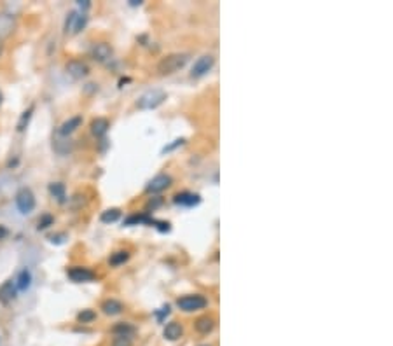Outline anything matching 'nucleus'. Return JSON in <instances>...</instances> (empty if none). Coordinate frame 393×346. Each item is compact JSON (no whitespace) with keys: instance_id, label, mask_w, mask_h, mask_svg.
Wrapping results in <instances>:
<instances>
[{"instance_id":"nucleus-18","label":"nucleus","mask_w":393,"mask_h":346,"mask_svg":"<svg viewBox=\"0 0 393 346\" xmlns=\"http://www.w3.org/2000/svg\"><path fill=\"white\" fill-rule=\"evenodd\" d=\"M163 336L168 341H178L184 336V327L178 322H170V324H166L165 330H163Z\"/></svg>"},{"instance_id":"nucleus-36","label":"nucleus","mask_w":393,"mask_h":346,"mask_svg":"<svg viewBox=\"0 0 393 346\" xmlns=\"http://www.w3.org/2000/svg\"><path fill=\"white\" fill-rule=\"evenodd\" d=\"M2 98H4L2 96V91H0V105H2Z\"/></svg>"},{"instance_id":"nucleus-23","label":"nucleus","mask_w":393,"mask_h":346,"mask_svg":"<svg viewBox=\"0 0 393 346\" xmlns=\"http://www.w3.org/2000/svg\"><path fill=\"white\" fill-rule=\"evenodd\" d=\"M129 256H131L129 250H116L114 254H110L109 264L110 266H121V264H124V262H128Z\"/></svg>"},{"instance_id":"nucleus-13","label":"nucleus","mask_w":393,"mask_h":346,"mask_svg":"<svg viewBox=\"0 0 393 346\" xmlns=\"http://www.w3.org/2000/svg\"><path fill=\"white\" fill-rule=\"evenodd\" d=\"M173 203L180 205V207L192 208V207H198V205L201 203V197H200V194H194V192L182 191V192H178V194L173 196Z\"/></svg>"},{"instance_id":"nucleus-12","label":"nucleus","mask_w":393,"mask_h":346,"mask_svg":"<svg viewBox=\"0 0 393 346\" xmlns=\"http://www.w3.org/2000/svg\"><path fill=\"white\" fill-rule=\"evenodd\" d=\"M18 298V288L14 285L13 280H6L2 285H0V304L2 306H7Z\"/></svg>"},{"instance_id":"nucleus-2","label":"nucleus","mask_w":393,"mask_h":346,"mask_svg":"<svg viewBox=\"0 0 393 346\" xmlns=\"http://www.w3.org/2000/svg\"><path fill=\"white\" fill-rule=\"evenodd\" d=\"M166 100V93L163 89H151L145 91L142 96L136 100V107L140 110H154L163 105Z\"/></svg>"},{"instance_id":"nucleus-24","label":"nucleus","mask_w":393,"mask_h":346,"mask_svg":"<svg viewBox=\"0 0 393 346\" xmlns=\"http://www.w3.org/2000/svg\"><path fill=\"white\" fill-rule=\"evenodd\" d=\"M121 215H123L121 208H109V210H105L104 214L100 215V220L104 224H112V222H117V220L121 219Z\"/></svg>"},{"instance_id":"nucleus-3","label":"nucleus","mask_w":393,"mask_h":346,"mask_svg":"<svg viewBox=\"0 0 393 346\" xmlns=\"http://www.w3.org/2000/svg\"><path fill=\"white\" fill-rule=\"evenodd\" d=\"M177 306L185 313H194V311L205 310L208 306V299L201 294H187L177 299Z\"/></svg>"},{"instance_id":"nucleus-27","label":"nucleus","mask_w":393,"mask_h":346,"mask_svg":"<svg viewBox=\"0 0 393 346\" xmlns=\"http://www.w3.org/2000/svg\"><path fill=\"white\" fill-rule=\"evenodd\" d=\"M53 224H55V217L53 215H49V214H44L39 219V224H37V229L39 231H44V229H47V227H51Z\"/></svg>"},{"instance_id":"nucleus-7","label":"nucleus","mask_w":393,"mask_h":346,"mask_svg":"<svg viewBox=\"0 0 393 346\" xmlns=\"http://www.w3.org/2000/svg\"><path fill=\"white\" fill-rule=\"evenodd\" d=\"M89 55H91V58H93L96 63H102V65H105V63H109L110 60H112L114 49H112V45H110L109 42H96V44H93Z\"/></svg>"},{"instance_id":"nucleus-9","label":"nucleus","mask_w":393,"mask_h":346,"mask_svg":"<svg viewBox=\"0 0 393 346\" xmlns=\"http://www.w3.org/2000/svg\"><path fill=\"white\" fill-rule=\"evenodd\" d=\"M213 65H215V58H213L212 55H203L201 58H198L196 62H194L192 68H190V75L196 79L203 77V75H207L208 72L212 70Z\"/></svg>"},{"instance_id":"nucleus-21","label":"nucleus","mask_w":393,"mask_h":346,"mask_svg":"<svg viewBox=\"0 0 393 346\" xmlns=\"http://www.w3.org/2000/svg\"><path fill=\"white\" fill-rule=\"evenodd\" d=\"M110 332L116 334V336H129L131 337L133 334H135V327H133L131 324H128V322H119V324H116L110 329Z\"/></svg>"},{"instance_id":"nucleus-5","label":"nucleus","mask_w":393,"mask_h":346,"mask_svg":"<svg viewBox=\"0 0 393 346\" xmlns=\"http://www.w3.org/2000/svg\"><path fill=\"white\" fill-rule=\"evenodd\" d=\"M87 25V14L81 11H70L65 20V33L68 35H77Z\"/></svg>"},{"instance_id":"nucleus-33","label":"nucleus","mask_w":393,"mask_h":346,"mask_svg":"<svg viewBox=\"0 0 393 346\" xmlns=\"http://www.w3.org/2000/svg\"><path fill=\"white\" fill-rule=\"evenodd\" d=\"M77 6H79V9H81V13H86V11L91 7V2L89 0H82V2H77Z\"/></svg>"},{"instance_id":"nucleus-19","label":"nucleus","mask_w":393,"mask_h":346,"mask_svg":"<svg viewBox=\"0 0 393 346\" xmlns=\"http://www.w3.org/2000/svg\"><path fill=\"white\" fill-rule=\"evenodd\" d=\"M215 325H217L215 318L210 317V315L196 318V322H194V329H196L200 334H210L213 329H215Z\"/></svg>"},{"instance_id":"nucleus-10","label":"nucleus","mask_w":393,"mask_h":346,"mask_svg":"<svg viewBox=\"0 0 393 346\" xmlns=\"http://www.w3.org/2000/svg\"><path fill=\"white\" fill-rule=\"evenodd\" d=\"M16 30V16L7 11H0V40L11 37Z\"/></svg>"},{"instance_id":"nucleus-32","label":"nucleus","mask_w":393,"mask_h":346,"mask_svg":"<svg viewBox=\"0 0 393 346\" xmlns=\"http://www.w3.org/2000/svg\"><path fill=\"white\" fill-rule=\"evenodd\" d=\"M65 238H67V234H65V233L53 234V236H49V241H51V243H56V245H60V243L65 241Z\"/></svg>"},{"instance_id":"nucleus-11","label":"nucleus","mask_w":393,"mask_h":346,"mask_svg":"<svg viewBox=\"0 0 393 346\" xmlns=\"http://www.w3.org/2000/svg\"><path fill=\"white\" fill-rule=\"evenodd\" d=\"M65 72H67L72 79H75V81H81V79L89 75V67H87V63L82 62V60H70V62L65 65Z\"/></svg>"},{"instance_id":"nucleus-29","label":"nucleus","mask_w":393,"mask_h":346,"mask_svg":"<svg viewBox=\"0 0 393 346\" xmlns=\"http://www.w3.org/2000/svg\"><path fill=\"white\" fill-rule=\"evenodd\" d=\"M133 339L129 336H116L114 337V346H131Z\"/></svg>"},{"instance_id":"nucleus-20","label":"nucleus","mask_w":393,"mask_h":346,"mask_svg":"<svg viewBox=\"0 0 393 346\" xmlns=\"http://www.w3.org/2000/svg\"><path fill=\"white\" fill-rule=\"evenodd\" d=\"M47 191L58 203H65L67 201V187H65L63 182H51Z\"/></svg>"},{"instance_id":"nucleus-8","label":"nucleus","mask_w":393,"mask_h":346,"mask_svg":"<svg viewBox=\"0 0 393 346\" xmlns=\"http://www.w3.org/2000/svg\"><path fill=\"white\" fill-rule=\"evenodd\" d=\"M171 184H173V178L170 177V175L166 173H159L156 175L152 180H149L147 187H145V191L149 192V194H159V192L166 191V189L171 187Z\"/></svg>"},{"instance_id":"nucleus-14","label":"nucleus","mask_w":393,"mask_h":346,"mask_svg":"<svg viewBox=\"0 0 393 346\" xmlns=\"http://www.w3.org/2000/svg\"><path fill=\"white\" fill-rule=\"evenodd\" d=\"M82 126V116H72L67 121H63L58 128V135L60 136H68L74 131H77Z\"/></svg>"},{"instance_id":"nucleus-30","label":"nucleus","mask_w":393,"mask_h":346,"mask_svg":"<svg viewBox=\"0 0 393 346\" xmlns=\"http://www.w3.org/2000/svg\"><path fill=\"white\" fill-rule=\"evenodd\" d=\"M152 226L156 227L158 231H161V233H168V231L171 229L170 227V222H165V220H152Z\"/></svg>"},{"instance_id":"nucleus-28","label":"nucleus","mask_w":393,"mask_h":346,"mask_svg":"<svg viewBox=\"0 0 393 346\" xmlns=\"http://www.w3.org/2000/svg\"><path fill=\"white\" fill-rule=\"evenodd\" d=\"M185 143V138H177V140H173V142L170 143V145H165L163 147V154H168V152H171V151H175V149H178V147H182Z\"/></svg>"},{"instance_id":"nucleus-1","label":"nucleus","mask_w":393,"mask_h":346,"mask_svg":"<svg viewBox=\"0 0 393 346\" xmlns=\"http://www.w3.org/2000/svg\"><path fill=\"white\" fill-rule=\"evenodd\" d=\"M187 62H189L187 53H171V55H166L165 58L159 60L158 72L161 75H171L175 72L182 70L187 65Z\"/></svg>"},{"instance_id":"nucleus-25","label":"nucleus","mask_w":393,"mask_h":346,"mask_svg":"<svg viewBox=\"0 0 393 346\" xmlns=\"http://www.w3.org/2000/svg\"><path fill=\"white\" fill-rule=\"evenodd\" d=\"M33 110H35V107H33V105H30V107L21 114L20 121H18V124H16V130L20 131V133H21V131H25V130H26V126H28V124H30V119H32Z\"/></svg>"},{"instance_id":"nucleus-4","label":"nucleus","mask_w":393,"mask_h":346,"mask_svg":"<svg viewBox=\"0 0 393 346\" xmlns=\"http://www.w3.org/2000/svg\"><path fill=\"white\" fill-rule=\"evenodd\" d=\"M14 203H16V208L20 210V214L30 215L35 210V194H33L30 187H21L16 192V196H14Z\"/></svg>"},{"instance_id":"nucleus-26","label":"nucleus","mask_w":393,"mask_h":346,"mask_svg":"<svg viewBox=\"0 0 393 346\" xmlns=\"http://www.w3.org/2000/svg\"><path fill=\"white\" fill-rule=\"evenodd\" d=\"M96 320V311L93 310H82L77 313V322L79 324H91Z\"/></svg>"},{"instance_id":"nucleus-22","label":"nucleus","mask_w":393,"mask_h":346,"mask_svg":"<svg viewBox=\"0 0 393 346\" xmlns=\"http://www.w3.org/2000/svg\"><path fill=\"white\" fill-rule=\"evenodd\" d=\"M152 217L149 214H133L124 220L126 226H138V224H152Z\"/></svg>"},{"instance_id":"nucleus-16","label":"nucleus","mask_w":393,"mask_h":346,"mask_svg":"<svg viewBox=\"0 0 393 346\" xmlns=\"http://www.w3.org/2000/svg\"><path fill=\"white\" fill-rule=\"evenodd\" d=\"M100 310L104 311V315H107V317H116V315H121L124 311V304L117 301V299H105L102 303Z\"/></svg>"},{"instance_id":"nucleus-17","label":"nucleus","mask_w":393,"mask_h":346,"mask_svg":"<svg viewBox=\"0 0 393 346\" xmlns=\"http://www.w3.org/2000/svg\"><path fill=\"white\" fill-rule=\"evenodd\" d=\"M109 128H110V123H109V119H105V117H96V119H93L89 124L91 135L96 136V138L105 136L107 131H109Z\"/></svg>"},{"instance_id":"nucleus-31","label":"nucleus","mask_w":393,"mask_h":346,"mask_svg":"<svg viewBox=\"0 0 393 346\" xmlns=\"http://www.w3.org/2000/svg\"><path fill=\"white\" fill-rule=\"evenodd\" d=\"M168 315H170V306H168V304H166V306H163L159 311H156V317H158L159 322H163V318L168 317Z\"/></svg>"},{"instance_id":"nucleus-35","label":"nucleus","mask_w":393,"mask_h":346,"mask_svg":"<svg viewBox=\"0 0 393 346\" xmlns=\"http://www.w3.org/2000/svg\"><path fill=\"white\" fill-rule=\"evenodd\" d=\"M4 49H6V47H4V42L0 40V58H2V55H4Z\"/></svg>"},{"instance_id":"nucleus-6","label":"nucleus","mask_w":393,"mask_h":346,"mask_svg":"<svg viewBox=\"0 0 393 346\" xmlns=\"http://www.w3.org/2000/svg\"><path fill=\"white\" fill-rule=\"evenodd\" d=\"M67 276L74 283H91V281L96 280L94 271H91L86 266H72V268L67 269Z\"/></svg>"},{"instance_id":"nucleus-34","label":"nucleus","mask_w":393,"mask_h":346,"mask_svg":"<svg viewBox=\"0 0 393 346\" xmlns=\"http://www.w3.org/2000/svg\"><path fill=\"white\" fill-rule=\"evenodd\" d=\"M7 236H9V229H7L6 226H2V224H0V241H2V239H6Z\"/></svg>"},{"instance_id":"nucleus-15","label":"nucleus","mask_w":393,"mask_h":346,"mask_svg":"<svg viewBox=\"0 0 393 346\" xmlns=\"http://www.w3.org/2000/svg\"><path fill=\"white\" fill-rule=\"evenodd\" d=\"M32 271H30L28 268H23L20 273H18L16 280H14V285H16L18 292H26L30 287H32Z\"/></svg>"}]
</instances>
